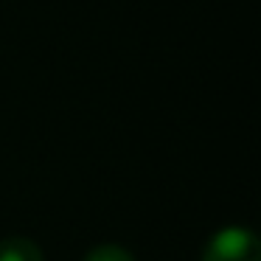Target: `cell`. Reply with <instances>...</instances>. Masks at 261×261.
<instances>
[{
	"instance_id": "1",
	"label": "cell",
	"mask_w": 261,
	"mask_h": 261,
	"mask_svg": "<svg viewBox=\"0 0 261 261\" xmlns=\"http://www.w3.org/2000/svg\"><path fill=\"white\" fill-rule=\"evenodd\" d=\"M202 261H261V242L247 227H225L205 244Z\"/></svg>"
},
{
	"instance_id": "3",
	"label": "cell",
	"mask_w": 261,
	"mask_h": 261,
	"mask_svg": "<svg viewBox=\"0 0 261 261\" xmlns=\"http://www.w3.org/2000/svg\"><path fill=\"white\" fill-rule=\"evenodd\" d=\"M85 261H135L129 250L118 247V244H98L85 255Z\"/></svg>"
},
{
	"instance_id": "2",
	"label": "cell",
	"mask_w": 261,
	"mask_h": 261,
	"mask_svg": "<svg viewBox=\"0 0 261 261\" xmlns=\"http://www.w3.org/2000/svg\"><path fill=\"white\" fill-rule=\"evenodd\" d=\"M0 261H45L42 250L29 236H6L0 239Z\"/></svg>"
}]
</instances>
